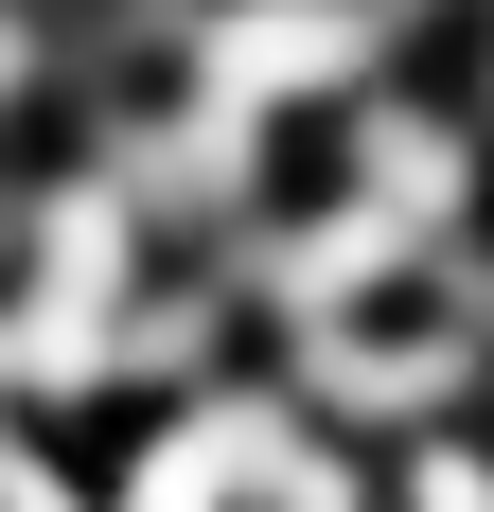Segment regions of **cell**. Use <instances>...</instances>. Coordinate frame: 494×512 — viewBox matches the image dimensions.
Here are the masks:
<instances>
[{
	"label": "cell",
	"mask_w": 494,
	"mask_h": 512,
	"mask_svg": "<svg viewBox=\"0 0 494 512\" xmlns=\"http://www.w3.org/2000/svg\"><path fill=\"white\" fill-rule=\"evenodd\" d=\"M389 512H494V407H477V424H424V442H389Z\"/></svg>",
	"instance_id": "cell-2"
},
{
	"label": "cell",
	"mask_w": 494,
	"mask_h": 512,
	"mask_svg": "<svg viewBox=\"0 0 494 512\" xmlns=\"http://www.w3.org/2000/svg\"><path fill=\"white\" fill-rule=\"evenodd\" d=\"M283 460H300V389H283L265 354L212 371V389H159V407L89 424L106 512H265V495H283Z\"/></svg>",
	"instance_id": "cell-1"
}]
</instances>
